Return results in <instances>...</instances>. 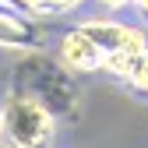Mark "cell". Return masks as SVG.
Here are the masks:
<instances>
[{
	"label": "cell",
	"instance_id": "obj_1",
	"mask_svg": "<svg viewBox=\"0 0 148 148\" xmlns=\"http://www.w3.org/2000/svg\"><path fill=\"white\" fill-rule=\"evenodd\" d=\"M7 92L39 102L46 113H53L57 120H78V113H81V85H78V74L67 71L46 49L18 53V60L11 67V88Z\"/></svg>",
	"mask_w": 148,
	"mask_h": 148
},
{
	"label": "cell",
	"instance_id": "obj_9",
	"mask_svg": "<svg viewBox=\"0 0 148 148\" xmlns=\"http://www.w3.org/2000/svg\"><path fill=\"white\" fill-rule=\"evenodd\" d=\"M131 7H134V11L145 18V21H148V0H131Z\"/></svg>",
	"mask_w": 148,
	"mask_h": 148
},
{
	"label": "cell",
	"instance_id": "obj_8",
	"mask_svg": "<svg viewBox=\"0 0 148 148\" xmlns=\"http://www.w3.org/2000/svg\"><path fill=\"white\" fill-rule=\"evenodd\" d=\"M95 4H99L102 11H109V14H116V11H123V7H131V0H95Z\"/></svg>",
	"mask_w": 148,
	"mask_h": 148
},
{
	"label": "cell",
	"instance_id": "obj_5",
	"mask_svg": "<svg viewBox=\"0 0 148 148\" xmlns=\"http://www.w3.org/2000/svg\"><path fill=\"white\" fill-rule=\"evenodd\" d=\"M57 60L74 71V74H92V71H102V49L88 39V35H81L78 28H71L60 35V42H57Z\"/></svg>",
	"mask_w": 148,
	"mask_h": 148
},
{
	"label": "cell",
	"instance_id": "obj_4",
	"mask_svg": "<svg viewBox=\"0 0 148 148\" xmlns=\"http://www.w3.org/2000/svg\"><path fill=\"white\" fill-rule=\"evenodd\" d=\"M0 46L14 53H35V49H46V32L35 18L0 11Z\"/></svg>",
	"mask_w": 148,
	"mask_h": 148
},
{
	"label": "cell",
	"instance_id": "obj_6",
	"mask_svg": "<svg viewBox=\"0 0 148 148\" xmlns=\"http://www.w3.org/2000/svg\"><path fill=\"white\" fill-rule=\"evenodd\" d=\"M127 85L138 88L141 95H148V49L141 53V57L131 60V71H127Z\"/></svg>",
	"mask_w": 148,
	"mask_h": 148
},
{
	"label": "cell",
	"instance_id": "obj_3",
	"mask_svg": "<svg viewBox=\"0 0 148 148\" xmlns=\"http://www.w3.org/2000/svg\"><path fill=\"white\" fill-rule=\"evenodd\" d=\"M81 35H88L92 42L102 49V57H113V53H131V57H141L148 49V32L141 25H127V21H116V18H85V21L74 25Z\"/></svg>",
	"mask_w": 148,
	"mask_h": 148
},
{
	"label": "cell",
	"instance_id": "obj_2",
	"mask_svg": "<svg viewBox=\"0 0 148 148\" xmlns=\"http://www.w3.org/2000/svg\"><path fill=\"white\" fill-rule=\"evenodd\" d=\"M57 116L39 102L7 92L0 102V148H53Z\"/></svg>",
	"mask_w": 148,
	"mask_h": 148
},
{
	"label": "cell",
	"instance_id": "obj_7",
	"mask_svg": "<svg viewBox=\"0 0 148 148\" xmlns=\"http://www.w3.org/2000/svg\"><path fill=\"white\" fill-rule=\"evenodd\" d=\"M85 4V0H49V14H71V11H78Z\"/></svg>",
	"mask_w": 148,
	"mask_h": 148
}]
</instances>
